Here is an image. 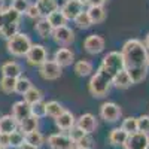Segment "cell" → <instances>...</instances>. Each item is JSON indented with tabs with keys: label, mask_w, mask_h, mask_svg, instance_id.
Returning <instances> with one entry per match:
<instances>
[{
	"label": "cell",
	"mask_w": 149,
	"mask_h": 149,
	"mask_svg": "<svg viewBox=\"0 0 149 149\" xmlns=\"http://www.w3.org/2000/svg\"><path fill=\"white\" fill-rule=\"evenodd\" d=\"M30 110H31V115L33 116H36L37 119H40V118L46 116V103L37 102L33 106H30Z\"/></svg>",
	"instance_id": "obj_37"
},
{
	"label": "cell",
	"mask_w": 149,
	"mask_h": 149,
	"mask_svg": "<svg viewBox=\"0 0 149 149\" xmlns=\"http://www.w3.org/2000/svg\"><path fill=\"white\" fill-rule=\"evenodd\" d=\"M31 81L29 79V78H26V76H19L18 79H17V85H15V93H18V94H21V95H24L30 88H31Z\"/></svg>",
	"instance_id": "obj_33"
},
{
	"label": "cell",
	"mask_w": 149,
	"mask_h": 149,
	"mask_svg": "<svg viewBox=\"0 0 149 149\" xmlns=\"http://www.w3.org/2000/svg\"><path fill=\"white\" fill-rule=\"evenodd\" d=\"M121 128L125 131V133H128V134L137 133V131H139V130H137V118H134V116H128V118H125V119L122 121Z\"/></svg>",
	"instance_id": "obj_34"
},
{
	"label": "cell",
	"mask_w": 149,
	"mask_h": 149,
	"mask_svg": "<svg viewBox=\"0 0 149 149\" xmlns=\"http://www.w3.org/2000/svg\"><path fill=\"white\" fill-rule=\"evenodd\" d=\"M48 145L51 149H73L74 148V143L72 142V139L63 133L51 134L48 137Z\"/></svg>",
	"instance_id": "obj_9"
},
{
	"label": "cell",
	"mask_w": 149,
	"mask_h": 149,
	"mask_svg": "<svg viewBox=\"0 0 149 149\" xmlns=\"http://www.w3.org/2000/svg\"><path fill=\"white\" fill-rule=\"evenodd\" d=\"M112 85H115L116 88H119V90H125V88H128V86L133 85V82H131L130 74L125 70H122V72H119L118 74H115V76H113Z\"/></svg>",
	"instance_id": "obj_23"
},
{
	"label": "cell",
	"mask_w": 149,
	"mask_h": 149,
	"mask_svg": "<svg viewBox=\"0 0 149 149\" xmlns=\"http://www.w3.org/2000/svg\"><path fill=\"white\" fill-rule=\"evenodd\" d=\"M76 127L82 130L85 134H91L97 128V119L93 113H84L76 119Z\"/></svg>",
	"instance_id": "obj_12"
},
{
	"label": "cell",
	"mask_w": 149,
	"mask_h": 149,
	"mask_svg": "<svg viewBox=\"0 0 149 149\" xmlns=\"http://www.w3.org/2000/svg\"><path fill=\"white\" fill-rule=\"evenodd\" d=\"M21 73H22V69L17 61H6V63L2 66V74L3 76L18 79L21 76Z\"/></svg>",
	"instance_id": "obj_19"
},
{
	"label": "cell",
	"mask_w": 149,
	"mask_h": 149,
	"mask_svg": "<svg viewBox=\"0 0 149 149\" xmlns=\"http://www.w3.org/2000/svg\"><path fill=\"white\" fill-rule=\"evenodd\" d=\"M84 136H85V133L82 131V130H79L76 125H74L72 130H70V133H69V137L72 139V142L73 143H76V142H79L82 137H84Z\"/></svg>",
	"instance_id": "obj_41"
},
{
	"label": "cell",
	"mask_w": 149,
	"mask_h": 149,
	"mask_svg": "<svg viewBox=\"0 0 149 149\" xmlns=\"http://www.w3.org/2000/svg\"><path fill=\"white\" fill-rule=\"evenodd\" d=\"M26 136V143L31 145V146H36V148H39L40 145H43V136L40 131H31V133H27V134H24Z\"/></svg>",
	"instance_id": "obj_32"
},
{
	"label": "cell",
	"mask_w": 149,
	"mask_h": 149,
	"mask_svg": "<svg viewBox=\"0 0 149 149\" xmlns=\"http://www.w3.org/2000/svg\"><path fill=\"white\" fill-rule=\"evenodd\" d=\"M86 14H88L90 19L93 24H98V22H103L104 18H106V10H104V6L103 5H94V6H90L86 9Z\"/></svg>",
	"instance_id": "obj_18"
},
{
	"label": "cell",
	"mask_w": 149,
	"mask_h": 149,
	"mask_svg": "<svg viewBox=\"0 0 149 149\" xmlns=\"http://www.w3.org/2000/svg\"><path fill=\"white\" fill-rule=\"evenodd\" d=\"M128 133H125L121 127L119 128H113V130H110L109 133V143L110 145H113V146H124L128 139Z\"/></svg>",
	"instance_id": "obj_17"
},
{
	"label": "cell",
	"mask_w": 149,
	"mask_h": 149,
	"mask_svg": "<svg viewBox=\"0 0 149 149\" xmlns=\"http://www.w3.org/2000/svg\"><path fill=\"white\" fill-rule=\"evenodd\" d=\"M124 148L125 149H149V136L140 131L130 134Z\"/></svg>",
	"instance_id": "obj_8"
},
{
	"label": "cell",
	"mask_w": 149,
	"mask_h": 149,
	"mask_svg": "<svg viewBox=\"0 0 149 149\" xmlns=\"http://www.w3.org/2000/svg\"><path fill=\"white\" fill-rule=\"evenodd\" d=\"M61 12L64 14L66 19H74L81 12H84V3L78 2V0H66Z\"/></svg>",
	"instance_id": "obj_13"
},
{
	"label": "cell",
	"mask_w": 149,
	"mask_h": 149,
	"mask_svg": "<svg viewBox=\"0 0 149 149\" xmlns=\"http://www.w3.org/2000/svg\"><path fill=\"white\" fill-rule=\"evenodd\" d=\"M19 24L18 22H10V24H5L3 27H0V37L5 40L12 39L15 34H18L19 31Z\"/></svg>",
	"instance_id": "obj_28"
},
{
	"label": "cell",
	"mask_w": 149,
	"mask_h": 149,
	"mask_svg": "<svg viewBox=\"0 0 149 149\" xmlns=\"http://www.w3.org/2000/svg\"><path fill=\"white\" fill-rule=\"evenodd\" d=\"M52 39L58 43V45H70L73 40H74V33L72 29H69L67 26H63V27H58V29H54L52 31Z\"/></svg>",
	"instance_id": "obj_11"
},
{
	"label": "cell",
	"mask_w": 149,
	"mask_h": 149,
	"mask_svg": "<svg viewBox=\"0 0 149 149\" xmlns=\"http://www.w3.org/2000/svg\"><path fill=\"white\" fill-rule=\"evenodd\" d=\"M24 142H26V136H24V133H21V131H14V133H10L9 134V146H12V148H19Z\"/></svg>",
	"instance_id": "obj_36"
},
{
	"label": "cell",
	"mask_w": 149,
	"mask_h": 149,
	"mask_svg": "<svg viewBox=\"0 0 149 149\" xmlns=\"http://www.w3.org/2000/svg\"><path fill=\"white\" fill-rule=\"evenodd\" d=\"M31 115V110H30V106L24 102V100H19L17 103H14L12 106V116L15 118V121L19 124L22 122L26 118H29Z\"/></svg>",
	"instance_id": "obj_16"
},
{
	"label": "cell",
	"mask_w": 149,
	"mask_h": 149,
	"mask_svg": "<svg viewBox=\"0 0 149 149\" xmlns=\"http://www.w3.org/2000/svg\"><path fill=\"white\" fill-rule=\"evenodd\" d=\"M0 149H8V148H0Z\"/></svg>",
	"instance_id": "obj_49"
},
{
	"label": "cell",
	"mask_w": 149,
	"mask_h": 149,
	"mask_svg": "<svg viewBox=\"0 0 149 149\" xmlns=\"http://www.w3.org/2000/svg\"><path fill=\"white\" fill-rule=\"evenodd\" d=\"M34 30L37 31V34H39L42 39H48V37H51L52 36V26L48 22L46 18H39V21L36 22V26H34Z\"/></svg>",
	"instance_id": "obj_22"
},
{
	"label": "cell",
	"mask_w": 149,
	"mask_h": 149,
	"mask_svg": "<svg viewBox=\"0 0 149 149\" xmlns=\"http://www.w3.org/2000/svg\"><path fill=\"white\" fill-rule=\"evenodd\" d=\"M46 19H48V22L52 26V29L63 27V26H66V22H67V19H66L64 14L61 12V9H60V8H58L57 10L51 12V14H49V15L46 17Z\"/></svg>",
	"instance_id": "obj_24"
},
{
	"label": "cell",
	"mask_w": 149,
	"mask_h": 149,
	"mask_svg": "<svg viewBox=\"0 0 149 149\" xmlns=\"http://www.w3.org/2000/svg\"><path fill=\"white\" fill-rule=\"evenodd\" d=\"M17 128H18V122L15 121V118L12 115L0 116V133L10 134V133L17 131Z\"/></svg>",
	"instance_id": "obj_20"
},
{
	"label": "cell",
	"mask_w": 149,
	"mask_h": 149,
	"mask_svg": "<svg viewBox=\"0 0 149 149\" xmlns=\"http://www.w3.org/2000/svg\"><path fill=\"white\" fill-rule=\"evenodd\" d=\"M36 6L39 8L42 18H46L51 12L58 9V3L57 0H36Z\"/></svg>",
	"instance_id": "obj_21"
},
{
	"label": "cell",
	"mask_w": 149,
	"mask_h": 149,
	"mask_svg": "<svg viewBox=\"0 0 149 149\" xmlns=\"http://www.w3.org/2000/svg\"><path fill=\"white\" fill-rule=\"evenodd\" d=\"M61 73H63V67L58 66L54 60H46L39 67V74L45 81H55L61 76Z\"/></svg>",
	"instance_id": "obj_6"
},
{
	"label": "cell",
	"mask_w": 149,
	"mask_h": 149,
	"mask_svg": "<svg viewBox=\"0 0 149 149\" xmlns=\"http://www.w3.org/2000/svg\"><path fill=\"white\" fill-rule=\"evenodd\" d=\"M137 130L149 136V115H142L137 118Z\"/></svg>",
	"instance_id": "obj_39"
},
{
	"label": "cell",
	"mask_w": 149,
	"mask_h": 149,
	"mask_svg": "<svg viewBox=\"0 0 149 149\" xmlns=\"http://www.w3.org/2000/svg\"><path fill=\"white\" fill-rule=\"evenodd\" d=\"M66 109L61 106L58 102H55V100H52V102H48L46 103V116H49V118H52V119H57L61 113H63Z\"/></svg>",
	"instance_id": "obj_29"
},
{
	"label": "cell",
	"mask_w": 149,
	"mask_h": 149,
	"mask_svg": "<svg viewBox=\"0 0 149 149\" xmlns=\"http://www.w3.org/2000/svg\"><path fill=\"white\" fill-rule=\"evenodd\" d=\"M18 149H39V148H36V146H31V145H29V143H26V142H24Z\"/></svg>",
	"instance_id": "obj_45"
},
{
	"label": "cell",
	"mask_w": 149,
	"mask_h": 149,
	"mask_svg": "<svg viewBox=\"0 0 149 149\" xmlns=\"http://www.w3.org/2000/svg\"><path fill=\"white\" fill-rule=\"evenodd\" d=\"M55 125L60 131H70L74 125H76V118L72 112L64 110L57 119H55Z\"/></svg>",
	"instance_id": "obj_14"
},
{
	"label": "cell",
	"mask_w": 149,
	"mask_h": 149,
	"mask_svg": "<svg viewBox=\"0 0 149 149\" xmlns=\"http://www.w3.org/2000/svg\"><path fill=\"white\" fill-rule=\"evenodd\" d=\"M121 115H122L121 107L113 102H106L100 106V116L106 122H116L119 121Z\"/></svg>",
	"instance_id": "obj_7"
},
{
	"label": "cell",
	"mask_w": 149,
	"mask_h": 149,
	"mask_svg": "<svg viewBox=\"0 0 149 149\" xmlns=\"http://www.w3.org/2000/svg\"><path fill=\"white\" fill-rule=\"evenodd\" d=\"M31 40L30 37L26 33H18L15 34L12 39L6 40V48H8V52L12 54L14 57H26L29 49L31 48Z\"/></svg>",
	"instance_id": "obj_3"
},
{
	"label": "cell",
	"mask_w": 149,
	"mask_h": 149,
	"mask_svg": "<svg viewBox=\"0 0 149 149\" xmlns=\"http://www.w3.org/2000/svg\"><path fill=\"white\" fill-rule=\"evenodd\" d=\"M26 15H27L29 18H31V19H39V18H42L40 10H39V8L36 6V3H30V6H29V9H27V12H26Z\"/></svg>",
	"instance_id": "obj_40"
},
{
	"label": "cell",
	"mask_w": 149,
	"mask_h": 149,
	"mask_svg": "<svg viewBox=\"0 0 149 149\" xmlns=\"http://www.w3.org/2000/svg\"><path fill=\"white\" fill-rule=\"evenodd\" d=\"M26 60L30 66H37L40 67L45 61L48 60V52L43 45H39V43H34L31 45V48L29 49V52L26 55Z\"/></svg>",
	"instance_id": "obj_5"
},
{
	"label": "cell",
	"mask_w": 149,
	"mask_h": 149,
	"mask_svg": "<svg viewBox=\"0 0 149 149\" xmlns=\"http://www.w3.org/2000/svg\"><path fill=\"white\" fill-rule=\"evenodd\" d=\"M84 48L88 54H93V55L100 54L104 49V39L98 34H90L84 40Z\"/></svg>",
	"instance_id": "obj_10"
},
{
	"label": "cell",
	"mask_w": 149,
	"mask_h": 149,
	"mask_svg": "<svg viewBox=\"0 0 149 149\" xmlns=\"http://www.w3.org/2000/svg\"><path fill=\"white\" fill-rule=\"evenodd\" d=\"M74 146H78V148H84V149H91V148H93V139L90 137V134H85L79 142L74 143Z\"/></svg>",
	"instance_id": "obj_42"
},
{
	"label": "cell",
	"mask_w": 149,
	"mask_h": 149,
	"mask_svg": "<svg viewBox=\"0 0 149 149\" xmlns=\"http://www.w3.org/2000/svg\"><path fill=\"white\" fill-rule=\"evenodd\" d=\"M78 2H81V3H84V5L94 6V5H104L106 0H78Z\"/></svg>",
	"instance_id": "obj_44"
},
{
	"label": "cell",
	"mask_w": 149,
	"mask_h": 149,
	"mask_svg": "<svg viewBox=\"0 0 149 149\" xmlns=\"http://www.w3.org/2000/svg\"><path fill=\"white\" fill-rule=\"evenodd\" d=\"M15 85H17V79H15V78L3 76L2 79H0V90H2L5 94L15 93Z\"/></svg>",
	"instance_id": "obj_31"
},
{
	"label": "cell",
	"mask_w": 149,
	"mask_h": 149,
	"mask_svg": "<svg viewBox=\"0 0 149 149\" xmlns=\"http://www.w3.org/2000/svg\"><path fill=\"white\" fill-rule=\"evenodd\" d=\"M74 73L78 76H90L93 73V63L88 60H79L78 63H74Z\"/></svg>",
	"instance_id": "obj_27"
},
{
	"label": "cell",
	"mask_w": 149,
	"mask_h": 149,
	"mask_svg": "<svg viewBox=\"0 0 149 149\" xmlns=\"http://www.w3.org/2000/svg\"><path fill=\"white\" fill-rule=\"evenodd\" d=\"M9 146V134L0 133V148H8Z\"/></svg>",
	"instance_id": "obj_43"
},
{
	"label": "cell",
	"mask_w": 149,
	"mask_h": 149,
	"mask_svg": "<svg viewBox=\"0 0 149 149\" xmlns=\"http://www.w3.org/2000/svg\"><path fill=\"white\" fill-rule=\"evenodd\" d=\"M29 6H30V0H12V2H10V8L14 10H17L19 15L26 14Z\"/></svg>",
	"instance_id": "obj_38"
},
{
	"label": "cell",
	"mask_w": 149,
	"mask_h": 149,
	"mask_svg": "<svg viewBox=\"0 0 149 149\" xmlns=\"http://www.w3.org/2000/svg\"><path fill=\"white\" fill-rule=\"evenodd\" d=\"M73 149H84V148H78V146H74Z\"/></svg>",
	"instance_id": "obj_48"
},
{
	"label": "cell",
	"mask_w": 149,
	"mask_h": 149,
	"mask_svg": "<svg viewBox=\"0 0 149 149\" xmlns=\"http://www.w3.org/2000/svg\"><path fill=\"white\" fill-rule=\"evenodd\" d=\"M102 69H104L107 73H110L112 76L118 74L119 72L124 70V58H122V54L118 52V51H112V52H107L103 60H102Z\"/></svg>",
	"instance_id": "obj_4"
},
{
	"label": "cell",
	"mask_w": 149,
	"mask_h": 149,
	"mask_svg": "<svg viewBox=\"0 0 149 149\" xmlns=\"http://www.w3.org/2000/svg\"><path fill=\"white\" fill-rule=\"evenodd\" d=\"M112 81H113V76H112L110 73H107L104 69L98 67L97 72L91 76L90 82H88V91L93 97L95 98H102L104 97L110 86H112Z\"/></svg>",
	"instance_id": "obj_2"
},
{
	"label": "cell",
	"mask_w": 149,
	"mask_h": 149,
	"mask_svg": "<svg viewBox=\"0 0 149 149\" xmlns=\"http://www.w3.org/2000/svg\"><path fill=\"white\" fill-rule=\"evenodd\" d=\"M3 10H5V2L0 0V12H3Z\"/></svg>",
	"instance_id": "obj_47"
},
{
	"label": "cell",
	"mask_w": 149,
	"mask_h": 149,
	"mask_svg": "<svg viewBox=\"0 0 149 149\" xmlns=\"http://www.w3.org/2000/svg\"><path fill=\"white\" fill-rule=\"evenodd\" d=\"M121 54L124 58V70L130 74L131 82H142L146 78L149 67V54L145 43L139 39H130L124 43Z\"/></svg>",
	"instance_id": "obj_1"
},
{
	"label": "cell",
	"mask_w": 149,
	"mask_h": 149,
	"mask_svg": "<svg viewBox=\"0 0 149 149\" xmlns=\"http://www.w3.org/2000/svg\"><path fill=\"white\" fill-rule=\"evenodd\" d=\"M18 127H19V131L24 133V134L31 133V131H36L37 127H39V119H37L36 116H33V115H30L29 118H26L22 122H19Z\"/></svg>",
	"instance_id": "obj_26"
},
{
	"label": "cell",
	"mask_w": 149,
	"mask_h": 149,
	"mask_svg": "<svg viewBox=\"0 0 149 149\" xmlns=\"http://www.w3.org/2000/svg\"><path fill=\"white\" fill-rule=\"evenodd\" d=\"M10 22H19V14L12 8H8L3 12H0V27H3L5 24H10Z\"/></svg>",
	"instance_id": "obj_25"
},
{
	"label": "cell",
	"mask_w": 149,
	"mask_h": 149,
	"mask_svg": "<svg viewBox=\"0 0 149 149\" xmlns=\"http://www.w3.org/2000/svg\"><path fill=\"white\" fill-rule=\"evenodd\" d=\"M54 61L61 67H67L74 61V54L69 48H58L54 54Z\"/></svg>",
	"instance_id": "obj_15"
},
{
	"label": "cell",
	"mask_w": 149,
	"mask_h": 149,
	"mask_svg": "<svg viewBox=\"0 0 149 149\" xmlns=\"http://www.w3.org/2000/svg\"><path fill=\"white\" fill-rule=\"evenodd\" d=\"M24 102H26L29 106H33L37 102H42V93H40V90H37L36 86H31V88L24 94Z\"/></svg>",
	"instance_id": "obj_30"
},
{
	"label": "cell",
	"mask_w": 149,
	"mask_h": 149,
	"mask_svg": "<svg viewBox=\"0 0 149 149\" xmlns=\"http://www.w3.org/2000/svg\"><path fill=\"white\" fill-rule=\"evenodd\" d=\"M145 46H146V49H149V33L146 34V39H145Z\"/></svg>",
	"instance_id": "obj_46"
},
{
	"label": "cell",
	"mask_w": 149,
	"mask_h": 149,
	"mask_svg": "<svg viewBox=\"0 0 149 149\" xmlns=\"http://www.w3.org/2000/svg\"><path fill=\"white\" fill-rule=\"evenodd\" d=\"M73 21H74V24H76V27H79V29H82V30L90 29V27L93 26V22H91V19H90L88 14H86V10L81 12V14H79L76 18H74Z\"/></svg>",
	"instance_id": "obj_35"
}]
</instances>
